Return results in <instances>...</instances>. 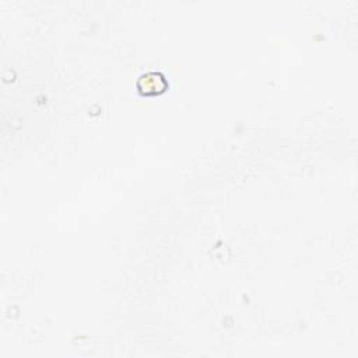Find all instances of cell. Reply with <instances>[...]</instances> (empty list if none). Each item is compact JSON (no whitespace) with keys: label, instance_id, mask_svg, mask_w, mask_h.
I'll return each instance as SVG.
<instances>
[{"label":"cell","instance_id":"1","mask_svg":"<svg viewBox=\"0 0 358 358\" xmlns=\"http://www.w3.org/2000/svg\"><path fill=\"white\" fill-rule=\"evenodd\" d=\"M143 78H145V81H148V87H145V90L142 92V94H144V95H156V94H161V92H164L165 90L161 89V87H158V81H162L164 77L161 76V74H156L154 73V78H153V81H150V78H148V74L144 76Z\"/></svg>","mask_w":358,"mask_h":358}]
</instances>
